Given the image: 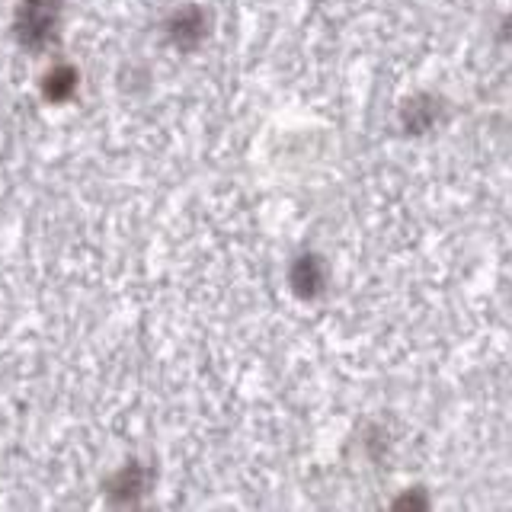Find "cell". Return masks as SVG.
Wrapping results in <instances>:
<instances>
[{"mask_svg": "<svg viewBox=\"0 0 512 512\" xmlns=\"http://www.w3.org/2000/svg\"><path fill=\"white\" fill-rule=\"evenodd\" d=\"M58 23H61V0H23L13 32L29 52H45L58 39Z\"/></svg>", "mask_w": 512, "mask_h": 512, "instance_id": "cell-1", "label": "cell"}, {"mask_svg": "<svg viewBox=\"0 0 512 512\" xmlns=\"http://www.w3.org/2000/svg\"><path fill=\"white\" fill-rule=\"evenodd\" d=\"M170 36L180 42L183 48H192L202 36H205V23L199 10H183L176 20L170 23Z\"/></svg>", "mask_w": 512, "mask_h": 512, "instance_id": "cell-2", "label": "cell"}, {"mask_svg": "<svg viewBox=\"0 0 512 512\" xmlns=\"http://www.w3.org/2000/svg\"><path fill=\"white\" fill-rule=\"evenodd\" d=\"M77 90V74L71 68H55L52 74H45V96L52 103H64Z\"/></svg>", "mask_w": 512, "mask_h": 512, "instance_id": "cell-3", "label": "cell"}]
</instances>
